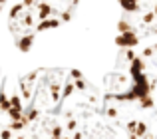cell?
<instances>
[{
	"label": "cell",
	"mask_w": 157,
	"mask_h": 139,
	"mask_svg": "<svg viewBox=\"0 0 157 139\" xmlns=\"http://www.w3.org/2000/svg\"><path fill=\"white\" fill-rule=\"evenodd\" d=\"M6 2H8V0H0V12H2V8L6 6Z\"/></svg>",
	"instance_id": "6"
},
{
	"label": "cell",
	"mask_w": 157,
	"mask_h": 139,
	"mask_svg": "<svg viewBox=\"0 0 157 139\" xmlns=\"http://www.w3.org/2000/svg\"><path fill=\"white\" fill-rule=\"evenodd\" d=\"M22 137H117L104 89L72 68H38L18 81Z\"/></svg>",
	"instance_id": "1"
},
{
	"label": "cell",
	"mask_w": 157,
	"mask_h": 139,
	"mask_svg": "<svg viewBox=\"0 0 157 139\" xmlns=\"http://www.w3.org/2000/svg\"><path fill=\"white\" fill-rule=\"evenodd\" d=\"M104 101L115 135L157 137V44L121 48L105 76Z\"/></svg>",
	"instance_id": "2"
},
{
	"label": "cell",
	"mask_w": 157,
	"mask_h": 139,
	"mask_svg": "<svg viewBox=\"0 0 157 139\" xmlns=\"http://www.w3.org/2000/svg\"><path fill=\"white\" fill-rule=\"evenodd\" d=\"M0 137H22V115L16 92L6 85V76L0 68Z\"/></svg>",
	"instance_id": "5"
},
{
	"label": "cell",
	"mask_w": 157,
	"mask_h": 139,
	"mask_svg": "<svg viewBox=\"0 0 157 139\" xmlns=\"http://www.w3.org/2000/svg\"><path fill=\"white\" fill-rule=\"evenodd\" d=\"M119 10L115 36L119 48H133L157 36V0H119Z\"/></svg>",
	"instance_id": "4"
},
{
	"label": "cell",
	"mask_w": 157,
	"mask_h": 139,
	"mask_svg": "<svg viewBox=\"0 0 157 139\" xmlns=\"http://www.w3.org/2000/svg\"><path fill=\"white\" fill-rule=\"evenodd\" d=\"M82 0H20L8 14V30L18 50L32 48L38 34L62 26L74 16Z\"/></svg>",
	"instance_id": "3"
}]
</instances>
